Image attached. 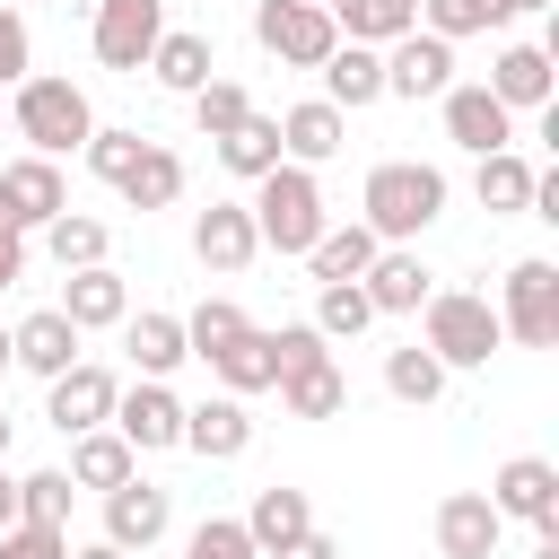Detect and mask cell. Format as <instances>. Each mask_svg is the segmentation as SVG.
<instances>
[{
  "instance_id": "obj_16",
  "label": "cell",
  "mask_w": 559,
  "mask_h": 559,
  "mask_svg": "<svg viewBox=\"0 0 559 559\" xmlns=\"http://www.w3.org/2000/svg\"><path fill=\"white\" fill-rule=\"evenodd\" d=\"M192 253H201V271L236 280V271L262 253V236H253V210H245V201H210V210L192 218Z\"/></svg>"
},
{
  "instance_id": "obj_20",
  "label": "cell",
  "mask_w": 559,
  "mask_h": 559,
  "mask_svg": "<svg viewBox=\"0 0 559 559\" xmlns=\"http://www.w3.org/2000/svg\"><path fill=\"white\" fill-rule=\"evenodd\" d=\"M498 542H507V524H498V507H489L480 489L437 498V550H445V559H498Z\"/></svg>"
},
{
  "instance_id": "obj_19",
  "label": "cell",
  "mask_w": 559,
  "mask_h": 559,
  "mask_svg": "<svg viewBox=\"0 0 559 559\" xmlns=\"http://www.w3.org/2000/svg\"><path fill=\"white\" fill-rule=\"evenodd\" d=\"M183 445H192L201 463H236V454L253 445V411H245L236 393H210V402H183Z\"/></svg>"
},
{
  "instance_id": "obj_12",
  "label": "cell",
  "mask_w": 559,
  "mask_h": 559,
  "mask_svg": "<svg viewBox=\"0 0 559 559\" xmlns=\"http://www.w3.org/2000/svg\"><path fill=\"white\" fill-rule=\"evenodd\" d=\"M166 524H175V498L157 489V480H122V489H105V542L131 559V550H148V542H166Z\"/></svg>"
},
{
  "instance_id": "obj_44",
  "label": "cell",
  "mask_w": 559,
  "mask_h": 559,
  "mask_svg": "<svg viewBox=\"0 0 559 559\" xmlns=\"http://www.w3.org/2000/svg\"><path fill=\"white\" fill-rule=\"evenodd\" d=\"M183 559H253V542H245V524H236V515H201V524H192V542H183Z\"/></svg>"
},
{
  "instance_id": "obj_9",
  "label": "cell",
  "mask_w": 559,
  "mask_h": 559,
  "mask_svg": "<svg viewBox=\"0 0 559 559\" xmlns=\"http://www.w3.org/2000/svg\"><path fill=\"white\" fill-rule=\"evenodd\" d=\"M114 393H122V376L96 367V358H79V367H61V376L44 384V419H52L61 437H87V428L114 419Z\"/></svg>"
},
{
  "instance_id": "obj_27",
  "label": "cell",
  "mask_w": 559,
  "mask_h": 559,
  "mask_svg": "<svg viewBox=\"0 0 559 559\" xmlns=\"http://www.w3.org/2000/svg\"><path fill=\"white\" fill-rule=\"evenodd\" d=\"M201 367H210V376H218V393H236V402L280 384V358H271V332H262V323H245V332H236L227 349H210Z\"/></svg>"
},
{
  "instance_id": "obj_22",
  "label": "cell",
  "mask_w": 559,
  "mask_h": 559,
  "mask_svg": "<svg viewBox=\"0 0 559 559\" xmlns=\"http://www.w3.org/2000/svg\"><path fill=\"white\" fill-rule=\"evenodd\" d=\"M61 314H70L79 332H122V314H131L122 271H114V262H96V271H61Z\"/></svg>"
},
{
  "instance_id": "obj_39",
  "label": "cell",
  "mask_w": 559,
  "mask_h": 559,
  "mask_svg": "<svg viewBox=\"0 0 559 559\" xmlns=\"http://www.w3.org/2000/svg\"><path fill=\"white\" fill-rule=\"evenodd\" d=\"M323 341H358L367 323H376V306H367V288L358 280H341V288H314V314H306Z\"/></svg>"
},
{
  "instance_id": "obj_51",
  "label": "cell",
  "mask_w": 559,
  "mask_h": 559,
  "mask_svg": "<svg viewBox=\"0 0 559 559\" xmlns=\"http://www.w3.org/2000/svg\"><path fill=\"white\" fill-rule=\"evenodd\" d=\"M533 559H559V533H533Z\"/></svg>"
},
{
  "instance_id": "obj_49",
  "label": "cell",
  "mask_w": 559,
  "mask_h": 559,
  "mask_svg": "<svg viewBox=\"0 0 559 559\" xmlns=\"http://www.w3.org/2000/svg\"><path fill=\"white\" fill-rule=\"evenodd\" d=\"M9 524H17V472L0 463V533H9Z\"/></svg>"
},
{
  "instance_id": "obj_47",
  "label": "cell",
  "mask_w": 559,
  "mask_h": 559,
  "mask_svg": "<svg viewBox=\"0 0 559 559\" xmlns=\"http://www.w3.org/2000/svg\"><path fill=\"white\" fill-rule=\"evenodd\" d=\"M26 280V236H0V297Z\"/></svg>"
},
{
  "instance_id": "obj_45",
  "label": "cell",
  "mask_w": 559,
  "mask_h": 559,
  "mask_svg": "<svg viewBox=\"0 0 559 559\" xmlns=\"http://www.w3.org/2000/svg\"><path fill=\"white\" fill-rule=\"evenodd\" d=\"M271 358H280V376H297V367H323L332 341H323L314 323H280V332H271Z\"/></svg>"
},
{
  "instance_id": "obj_36",
  "label": "cell",
  "mask_w": 559,
  "mask_h": 559,
  "mask_svg": "<svg viewBox=\"0 0 559 559\" xmlns=\"http://www.w3.org/2000/svg\"><path fill=\"white\" fill-rule=\"evenodd\" d=\"M498 26H507V0H419V35H437V44L498 35Z\"/></svg>"
},
{
  "instance_id": "obj_30",
  "label": "cell",
  "mask_w": 559,
  "mask_h": 559,
  "mask_svg": "<svg viewBox=\"0 0 559 559\" xmlns=\"http://www.w3.org/2000/svg\"><path fill=\"white\" fill-rule=\"evenodd\" d=\"M210 148H218V166H227L236 183H262L271 166H288V157H280V114H245V122H236L227 140H210Z\"/></svg>"
},
{
  "instance_id": "obj_37",
  "label": "cell",
  "mask_w": 559,
  "mask_h": 559,
  "mask_svg": "<svg viewBox=\"0 0 559 559\" xmlns=\"http://www.w3.org/2000/svg\"><path fill=\"white\" fill-rule=\"evenodd\" d=\"M384 393H393V402H411V411H428V402L445 393V367H437L419 341H402V349H384Z\"/></svg>"
},
{
  "instance_id": "obj_29",
  "label": "cell",
  "mask_w": 559,
  "mask_h": 559,
  "mask_svg": "<svg viewBox=\"0 0 559 559\" xmlns=\"http://www.w3.org/2000/svg\"><path fill=\"white\" fill-rule=\"evenodd\" d=\"M61 472H70V489H96V498H105V489H122V480L140 472V454H131L114 428H87V437H70V463H61Z\"/></svg>"
},
{
  "instance_id": "obj_23",
  "label": "cell",
  "mask_w": 559,
  "mask_h": 559,
  "mask_svg": "<svg viewBox=\"0 0 559 559\" xmlns=\"http://www.w3.org/2000/svg\"><path fill=\"white\" fill-rule=\"evenodd\" d=\"M323 105H332V114H367V105H384V52H367V44H332V52H323Z\"/></svg>"
},
{
  "instance_id": "obj_53",
  "label": "cell",
  "mask_w": 559,
  "mask_h": 559,
  "mask_svg": "<svg viewBox=\"0 0 559 559\" xmlns=\"http://www.w3.org/2000/svg\"><path fill=\"white\" fill-rule=\"evenodd\" d=\"M542 9H550V0H507V17H542Z\"/></svg>"
},
{
  "instance_id": "obj_48",
  "label": "cell",
  "mask_w": 559,
  "mask_h": 559,
  "mask_svg": "<svg viewBox=\"0 0 559 559\" xmlns=\"http://www.w3.org/2000/svg\"><path fill=\"white\" fill-rule=\"evenodd\" d=\"M280 559H341V542H332V533H306V542H288Z\"/></svg>"
},
{
  "instance_id": "obj_46",
  "label": "cell",
  "mask_w": 559,
  "mask_h": 559,
  "mask_svg": "<svg viewBox=\"0 0 559 559\" xmlns=\"http://www.w3.org/2000/svg\"><path fill=\"white\" fill-rule=\"evenodd\" d=\"M0 559H70V533H44V524H9V533H0Z\"/></svg>"
},
{
  "instance_id": "obj_54",
  "label": "cell",
  "mask_w": 559,
  "mask_h": 559,
  "mask_svg": "<svg viewBox=\"0 0 559 559\" xmlns=\"http://www.w3.org/2000/svg\"><path fill=\"white\" fill-rule=\"evenodd\" d=\"M9 367H17V358H9V323H0V376H9Z\"/></svg>"
},
{
  "instance_id": "obj_4",
  "label": "cell",
  "mask_w": 559,
  "mask_h": 559,
  "mask_svg": "<svg viewBox=\"0 0 559 559\" xmlns=\"http://www.w3.org/2000/svg\"><path fill=\"white\" fill-rule=\"evenodd\" d=\"M419 314H428L419 349H428L445 376H454V367H489V358H498V341H507V332H498V306H489V297H472V288H437Z\"/></svg>"
},
{
  "instance_id": "obj_3",
  "label": "cell",
  "mask_w": 559,
  "mask_h": 559,
  "mask_svg": "<svg viewBox=\"0 0 559 559\" xmlns=\"http://www.w3.org/2000/svg\"><path fill=\"white\" fill-rule=\"evenodd\" d=\"M253 236H262V253H288V262H306V245L332 227L323 218V183H314V166H271L262 183H253Z\"/></svg>"
},
{
  "instance_id": "obj_13",
  "label": "cell",
  "mask_w": 559,
  "mask_h": 559,
  "mask_svg": "<svg viewBox=\"0 0 559 559\" xmlns=\"http://www.w3.org/2000/svg\"><path fill=\"white\" fill-rule=\"evenodd\" d=\"M454 87V44H437V35H402V44H384V96H402V105H419V96H445Z\"/></svg>"
},
{
  "instance_id": "obj_42",
  "label": "cell",
  "mask_w": 559,
  "mask_h": 559,
  "mask_svg": "<svg viewBox=\"0 0 559 559\" xmlns=\"http://www.w3.org/2000/svg\"><path fill=\"white\" fill-rule=\"evenodd\" d=\"M140 148H148V140H140V131H122V122H96V131H87V148H79V157H87V175H105V183H122V175H131V157H140Z\"/></svg>"
},
{
  "instance_id": "obj_50",
  "label": "cell",
  "mask_w": 559,
  "mask_h": 559,
  "mask_svg": "<svg viewBox=\"0 0 559 559\" xmlns=\"http://www.w3.org/2000/svg\"><path fill=\"white\" fill-rule=\"evenodd\" d=\"M70 559H122V550H114V542H79Z\"/></svg>"
},
{
  "instance_id": "obj_1",
  "label": "cell",
  "mask_w": 559,
  "mask_h": 559,
  "mask_svg": "<svg viewBox=\"0 0 559 559\" xmlns=\"http://www.w3.org/2000/svg\"><path fill=\"white\" fill-rule=\"evenodd\" d=\"M437 218H445V175L419 166V157H384V166L367 175V192H358V227H367L376 245H411V236H428Z\"/></svg>"
},
{
  "instance_id": "obj_24",
  "label": "cell",
  "mask_w": 559,
  "mask_h": 559,
  "mask_svg": "<svg viewBox=\"0 0 559 559\" xmlns=\"http://www.w3.org/2000/svg\"><path fill=\"white\" fill-rule=\"evenodd\" d=\"M323 17H332V35H341V44L384 52V44H402V35L419 26V0H323Z\"/></svg>"
},
{
  "instance_id": "obj_33",
  "label": "cell",
  "mask_w": 559,
  "mask_h": 559,
  "mask_svg": "<svg viewBox=\"0 0 559 559\" xmlns=\"http://www.w3.org/2000/svg\"><path fill=\"white\" fill-rule=\"evenodd\" d=\"M114 192H122V201H131V210H175V201H183V157H175V148H157V140H148V148H140V157H131V175H122V183H114Z\"/></svg>"
},
{
  "instance_id": "obj_28",
  "label": "cell",
  "mask_w": 559,
  "mask_h": 559,
  "mask_svg": "<svg viewBox=\"0 0 559 559\" xmlns=\"http://www.w3.org/2000/svg\"><path fill=\"white\" fill-rule=\"evenodd\" d=\"M122 349H131V367H140L148 384H166V376L192 358V349H183V314H157V306H148V314H122Z\"/></svg>"
},
{
  "instance_id": "obj_38",
  "label": "cell",
  "mask_w": 559,
  "mask_h": 559,
  "mask_svg": "<svg viewBox=\"0 0 559 559\" xmlns=\"http://www.w3.org/2000/svg\"><path fill=\"white\" fill-rule=\"evenodd\" d=\"M70 472L61 463H44V472H26L17 480V524H44V533H70Z\"/></svg>"
},
{
  "instance_id": "obj_18",
  "label": "cell",
  "mask_w": 559,
  "mask_h": 559,
  "mask_svg": "<svg viewBox=\"0 0 559 559\" xmlns=\"http://www.w3.org/2000/svg\"><path fill=\"white\" fill-rule=\"evenodd\" d=\"M358 288H367V306H376V314H419V306L437 297V271H428L411 245H384V253L367 262V280H358Z\"/></svg>"
},
{
  "instance_id": "obj_34",
  "label": "cell",
  "mask_w": 559,
  "mask_h": 559,
  "mask_svg": "<svg viewBox=\"0 0 559 559\" xmlns=\"http://www.w3.org/2000/svg\"><path fill=\"white\" fill-rule=\"evenodd\" d=\"M280 411L288 419H341L349 411V376L323 358V367H297V376H280Z\"/></svg>"
},
{
  "instance_id": "obj_35",
  "label": "cell",
  "mask_w": 559,
  "mask_h": 559,
  "mask_svg": "<svg viewBox=\"0 0 559 559\" xmlns=\"http://www.w3.org/2000/svg\"><path fill=\"white\" fill-rule=\"evenodd\" d=\"M44 236V253L61 262V271H96L105 253H114V236H105V218H87V210H61L52 227H35Z\"/></svg>"
},
{
  "instance_id": "obj_21",
  "label": "cell",
  "mask_w": 559,
  "mask_h": 559,
  "mask_svg": "<svg viewBox=\"0 0 559 559\" xmlns=\"http://www.w3.org/2000/svg\"><path fill=\"white\" fill-rule=\"evenodd\" d=\"M0 192H9V210H17V227L35 236V227H52L61 210H70V183H61V166L52 157H9L0 166Z\"/></svg>"
},
{
  "instance_id": "obj_10",
  "label": "cell",
  "mask_w": 559,
  "mask_h": 559,
  "mask_svg": "<svg viewBox=\"0 0 559 559\" xmlns=\"http://www.w3.org/2000/svg\"><path fill=\"white\" fill-rule=\"evenodd\" d=\"M131 454H166V445H183V393L175 384H131V393H114V419H105Z\"/></svg>"
},
{
  "instance_id": "obj_7",
  "label": "cell",
  "mask_w": 559,
  "mask_h": 559,
  "mask_svg": "<svg viewBox=\"0 0 559 559\" xmlns=\"http://www.w3.org/2000/svg\"><path fill=\"white\" fill-rule=\"evenodd\" d=\"M498 507V524H533V533H559V463L550 454H507L480 489Z\"/></svg>"
},
{
  "instance_id": "obj_14",
  "label": "cell",
  "mask_w": 559,
  "mask_h": 559,
  "mask_svg": "<svg viewBox=\"0 0 559 559\" xmlns=\"http://www.w3.org/2000/svg\"><path fill=\"white\" fill-rule=\"evenodd\" d=\"M79 341H87V332H79V323H70L61 306H35L26 323H9V358H17L26 376H44V384H52L61 367H79V358H87Z\"/></svg>"
},
{
  "instance_id": "obj_6",
  "label": "cell",
  "mask_w": 559,
  "mask_h": 559,
  "mask_svg": "<svg viewBox=\"0 0 559 559\" xmlns=\"http://www.w3.org/2000/svg\"><path fill=\"white\" fill-rule=\"evenodd\" d=\"M253 44L280 61V70H323V52L341 44L323 0H253Z\"/></svg>"
},
{
  "instance_id": "obj_11",
  "label": "cell",
  "mask_w": 559,
  "mask_h": 559,
  "mask_svg": "<svg viewBox=\"0 0 559 559\" xmlns=\"http://www.w3.org/2000/svg\"><path fill=\"white\" fill-rule=\"evenodd\" d=\"M437 114H445V140L454 148H472V157H498V148H515V114L480 87V79H454L445 96H437Z\"/></svg>"
},
{
  "instance_id": "obj_32",
  "label": "cell",
  "mask_w": 559,
  "mask_h": 559,
  "mask_svg": "<svg viewBox=\"0 0 559 559\" xmlns=\"http://www.w3.org/2000/svg\"><path fill=\"white\" fill-rule=\"evenodd\" d=\"M533 175H542V166H524L515 148H498V157H472V201H480L489 218H515V210L533 201Z\"/></svg>"
},
{
  "instance_id": "obj_57",
  "label": "cell",
  "mask_w": 559,
  "mask_h": 559,
  "mask_svg": "<svg viewBox=\"0 0 559 559\" xmlns=\"http://www.w3.org/2000/svg\"><path fill=\"white\" fill-rule=\"evenodd\" d=\"M9 9H17V0H9Z\"/></svg>"
},
{
  "instance_id": "obj_17",
  "label": "cell",
  "mask_w": 559,
  "mask_h": 559,
  "mask_svg": "<svg viewBox=\"0 0 559 559\" xmlns=\"http://www.w3.org/2000/svg\"><path fill=\"white\" fill-rule=\"evenodd\" d=\"M236 524H245V542H253V559H280L288 542H306V533H314V507H306V489H288V480H271V489H253V507H245Z\"/></svg>"
},
{
  "instance_id": "obj_5",
  "label": "cell",
  "mask_w": 559,
  "mask_h": 559,
  "mask_svg": "<svg viewBox=\"0 0 559 559\" xmlns=\"http://www.w3.org/2000/svg\"><path fill=\"white\" fill-rule=\"evenodd\" d=\"M498 332L524 341V349H550L559 341V262L550 253H524L498 288Z\"/></svg>"
},
{
  "instance_id": "obj_2",
  "label": "cell",
  "mask_w": 559,
  "mask_h": 559,
  "mask_svg": "<svg viewBox=\"0 0 559 559\" xmlns=\"http://www.w3.org/2000/svg\"><path fill=\"white\" fill-rule=\"evenodd\" d=\"M9 131L26 140V157H70V148H87V131H96V105H87V87L79 79H52V70H35V79H17L9 87Z\"/></svg>"
},
{
  "instance_id": "obj_8",
  "label": "cell",
  "mask_w": 559,
  "mask_h": 559,
  "mask_svg": "<svg viewBox=\"0 0 559 559\" xmlns=\"http://www.w3.org/2000/svg\"><path fill=\"white\" fill-rule=\"evenodd\" d=\"M157 35H166V0H96V17H87L96 61H105V70H122V79H140V70H148Z\"/></svg>"
},
{
  "instance_id": "obj_52",
  "label": "cell",
  "mask_w": 559,
  "mask_h": 559,
  "mask_svg": "<svg viewBox=\"0 0 559 559\" xmlns=\"http://www.w3.org/2000/svg\"><path fill=\"white\" fill-rule=\"evenodd\" d=\"M0 236H26V227H17V210H9V192H0Z\"/></svg>"
},
{
  "instance_id": "obj_25",
  "label": "cell",
  "mask_w": 559,
  "mask_h": 559,
  "mask_svg": "<svg viewBox=\"0 0 559 559\" xmlns=\"http://www.w3.org/2000/svg\"><path fill=\"white\" fill-rule=\"evenodd\" d=\"M148 79H157L166 96H201V87L218 79V52H210V35H192V26H166V35H157V52H148Z\"/></svg>"
},
{
  "instance_id": "obj_26",
  "label": "cell",
  "mask_w": 559,
  "mask_h": 559,
  "mask_svg": "<svg viewBox=\"0 0 559 559\" xmlns=\"http://www.w3.org/2000/svg\"><path fill=\"white\" fill-rule=\"evenodd\" d=\"M341 140H349V114H332L323 96H306V105L280 114V157L288 166H323V157H341Z\"/></svg>"
},
{
  "instance_id": "obj_15",
  "label": "cell",
  "mask_w": 559,
  "mask_h": 559,
  "mask_svg": "<svg viewBox=\"0 0 559 559\" xmlns=\"http://www.w3.org/2000/svg\"><path fill=\"white\" fill-rule=\"evenodd\" d=\"M507 114H542L550 105V87H559V61L542 52V44H498V61H489V79H480Z\"/></svg>"
},
{
  "instance_id": "obj_55",
  "label": "cell",
  "mask_w": 559,
  "mask_h": 559,
  "mask_svg": "<svg viewBox=\"0 0 559 559\" xmlns=\"http://www.w3.org/2000/svg\"><path fill=\"white\" fill-rule=\"evenodd\" d=\"M0 463H9V411H0Z\"/></svg>"
},
{
  "instance_id": "obj_41",
  "label": "cell",
  "mask_w": 559,
  "mask_h": 559,
  "mask_svg": "<svg viewBox=\"0 0 559 559\" xmlns=\"http://www.w3.org/2000/svg\"><path fill=\"white\" fill-rule=\"evenodd\" d=\"M183 105H192V122H201V140H227V131H236V122L253 114V96H245L236 79H210V87H201V96H183Z\"/></svg>"
},
{
  "instance_id": "obj_43",
  "label": "cell",
  "mask_w": 559,
  "mask_h": 559,
  "mask_svg": "<svg viewBox=\"0 0 559 559\" xmlns=\"http://www.w3.org/2000/svg\"><path fill=\"white\" fill-rule=\"evenodd\" d=\"M17 79H35V35H26V9L0 0V96H9Z\"/></svg>"
},
{
  "instance_id": "obj_40",
  "label": "cell",
  "mask_w": 559,
  "mask_h": 559,
  "mask_svg": "<svg viewBox=\"0 0 559 559\" xmlns=\"http://www.w3.org/2000/svg\"><path fill=\"white\" fill-rule=\"evenodd\" d=\"M245 323H253V314H245L236 297H201V306L183 314V349H192V358H210V349H227Z\"/></svg>"
},
{
  "instance_id": "obj_56",
  "label": "cell",
  "mask_w": 559,
  "mask_h": 559,
  "mask_svg": "<svg viewBox=\"0 0 559 559\" xmlns=\"http://www.w3.org/2000/svg\"><path fill=\"white\" fill-rule=\"evenodd\" d=\"M0 122H9V96H0Z\"/></svg>"
},
{
  "instance_id": "obj_31",
  "label": "cell",
  "mask_w": 559,
  "mask_h": 559,
  "mask_svg": "<svg viewBox=\"0 0 559 559\" xmlns=\"http://www.w3.org/2000/svg\"><path fill=\"white\" fill-rule=\"evenodd\" d=\"M384 245L349 218V227H323L314 245H306V271H314V288H341V280H367V262H376Z\"/></svg>"
}]
</instances>
